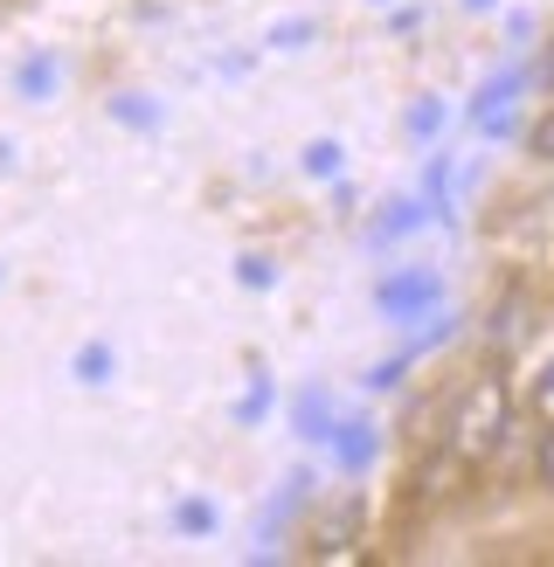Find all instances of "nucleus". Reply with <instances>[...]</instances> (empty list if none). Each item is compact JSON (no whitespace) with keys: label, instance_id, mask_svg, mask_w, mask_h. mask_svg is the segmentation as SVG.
Instances as JSON below:
<instances>
[{"label":"nucleus","instance_id":"1","mask_svg":"<svg viewBox=\"0 0 554 567\" xmlns=\"http://www.w3.org/2000/svg\"><path fill=\"white\" fill-rule=\"evenodd\" d=\"M451 443L458 457H492L499 443H506V388L499 381H479L458 402V422H451Z\"/></svg>","mask_w":554,"mask_h":567},{"label":"nucleus","instance_id":"2","mask_svg":"<svg viewBox=\"0 0 554 567\" xmlns=\"http://www.w3.org/2000/svg\"><path fill=\"white\" fill-rule=\"evenodd\" d=\"M534 471H541V485L554 492V430H541V443H534Z\"/></svg>","mask_w":554,"mask_h":567}]
</instances>
